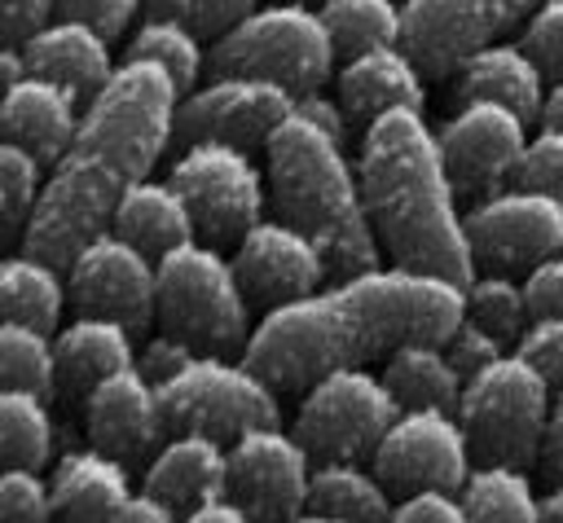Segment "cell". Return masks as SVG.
<instances>
[{"instance_id":"6da1fadb","label":"cell","mask_w":563,"mask_h":523,"mask_svg":"<svg viewBox=\"0 0 563 523\" xmlns=\"http://www.w3.org/2000/svg\"><path fill=\"white\" fill-rule=\"evenodd\" d=\"M462 316L466 294L457 281L378 264L268 308L251 330L242 360L277 391H303L321 374L365 365L400 343H449Z\"/></svg>"},{"instance_id":"7a4b0ae2","label":"cell","mask_w":563,"mask_h":523,"mask_svg":"<svg viewBox=\"0 0 563 523\" xmlns=\"http://www.w3.org/2000/svg\"><path fill=\"white\" fill-rule=\"evenodd\" d=\"M176 101L180 88L167 70L123 57L106 88L84 101L66 154L48 167L22 251L66 268L84 242L106 233L119 198L167 154Z\"/></svg>"},{"instance_id":"3957f363","label":"cell","mask_w":563,"mask_h":523,"mask_svg":"<svg viewBox=\"0 0 563 523\" xmlns=\"http://www.w3.org/2000/svg\"><path fill=\"white\" fill-rule=\"evenodd\" d=\"M356 176L378 246L400 268L435 272L457 286L475 277L462 198L449 180L440 136L422 110H387L361 127Z\"/></svg>"},{"instance_id":"277c9868","label":"cell","mask_w":563,"mask_h":523,"mask_svg":"<svg viewBox=\"0 0 563 523\" xmlns=\"http://www.w3.org/2000/svg\"><path fill=\"white\" fill-rule=\"evenodd\" d=\"M264 176L273 215L303 229L321 246L330 281L383 264L361 176L343 141H334L303 114H290L264 145Z\"/></svg>"},{"instance_id":"5b68a950","label":"cell","mask_w":563,"mask_h":523,"mask_svg":"<svg viewBox=\"0 0 563 523\" xmlns=\"http://www.w3.org/2000/svg\"><path fill=\"white\" fill-rule=\"evenodd\" d=\"M339 48L308 0H273L255 4L242 22L211 40L207 66L211 75H251L290 88L295 97L325 88L334 75Z\"/></svg>"},{"instance_id":"8992f818","label":"cell","mask_w":563,"mask_h":523,"mask_svg":"<svg viewBox=\"0 0 563 523\" xmlns=\"http://www.w3.org/2000/svg\"><path fill=\"white\" fill-rule=\"evenodd\" d=\"M158 325L207 356L246 352L251 299L220 246L194 237L158 259Z\"/></svg>"},{"instance_id":"52a82bcc","label":"cell","mask_w":563,"mask_h":523,"mask_svg":"<svg viewBox=\"0 0 563 523\" xmlns=\"http://www.w3.org/2000/svg\"><path fill=\"white\" fill-rule=\"evenodd\" d=\"M550 409H554L550 382L510 347L501 360L466 378L457 400V422L466 431L475 461L528 470L541 457Z\"/></svg>"},{"instance_id":"ba28073f","label":"cell","mask_w":563,"mask_h":523,"mask_svg":"<svg viewBox=\"0 0 563 523\" xmlns=\"http://www.w3.org/2000/svg\"><path fill=\"white\" fill-rule=\"evenodd\" d=\"M167 431H202L233 444L246 431L282 422V391L242 356H198L158 387Z\"/></svg>"},{"instance_id":"9c48e42d","label":"cell","mask_w":563,"mask_h":523,"mask_svg":"<svg viewBox=\"0 0 563 523\" xmlns=\"http://www.w3.org/2000/svg\"><path fill=\"white\" fill-rule=\"evenodd\" d=\"M396 413L400 404L383 382V374L352 365V369H330L299 391L290 431L312 453V461H361L374 457Z\"/></svg>"},{"instance_id":"30bf717a","label":"cell","mask_w":563,"mask_h":523,"mask_svg":"<svg viewBox=\"0 0 563 523\" xmlns=\"http://www.w3.org/2000/svg\"><path fill=\"white\" fill-rule=\"evenodd\" d=\"M167 180L180 189L198 237L211 246H238L242 233L255 229L268 211V176L251 149L238 145H185L172 158Z\"/></svg>"},{"instance_id":"8fae6325","label":"cell","mask_w":563,"mask_h":523,"mask_svg":"<svg viewBox=\"0 0 563 523\" xmlns=\"http://www.w3.org/2000/svg\"><path fill=\"white\" fill-rule=\"evenodd\" d=\"M475 272H537L563 255V202L506 185L462 211Z\"/></svg>"},{"instance_id":"7c38bea8","label":"cell","mask_w":563,"mask_h":523,"mask_svg":"<svg viewBox=\"0 0 563 523\" xmlns=\"http://www.w3.org/2000/svg\"><path fill=\"white\" fill-rule=\"evenodd\" d=\"M295 114V92L268 79L251 75H211L180 92L176 101V132L172 141L198 145H238V149H264L268 136Z\"/></svg>"},{"instance_id":"4fadbf2b","label":"cell","mask_w":563,"mask_h":523,"mask_svg":"<svg viewBox=\"0 0 563 523\" xmlns=\"http://www.w3.org/2000/svg\"><path fill=\"white\" fill-rule=\"evenodd\" d=\"M541 0H400V44L427 79L453 75L471 53L523 26Z\"/></svg>"},{"instance_id":"5bb4252c","label":"cell","mask_w":563,"mask_h":523,"mask_svg":"<svg viewBox=\"0 0 563 523\" xmlns=\"http://www.w3.org/2000/svg\"><path fill=\"white\" fill-rule=\"evenodd\" d=\"M66 290L75 312L123 321L132 334L158 321V259L114 229L75 251V259L66 264Z\"/></svg>"},{"instance_id":"9a60e30c","label":"cell","mask_w":563,"mask_h":523,"mask_svg":"<svg viewBox=\"0 0 563 523\" xmlns=\"http://www.w3.org/2000/svg\"><path fill=\"white\" fill-rule=\"evenodd\" d=\"M369 461H374V475L396 497H409L422 488L457 492L475 466L466 431L453 409H400Z\"/></svg>"},{"instance_id":"2e32d148","label":"cell","mask_w":563,"mask_h":523,"mask_svg":"<svg viewBox=\"0 0 563 523\" xmlns=\"http://www.w3.org/2000/svg\"><path fill=\"white\" fill-rule=\"evenodd\" d=\"M440 154L449 167V180L457 198L479 202L488 193H501L515 180L519 154L528 145V119L497 105V101H462L440 127Z\"/></svg>"},{"instance_id":"e0dca14e","label":"cell","mask_w":563,"mask_h":523,"mask_svg":"<svg viewBox=\"0 0 563 523\" xmlns=\"http://www.w3.org/2000/svg\"><path fill=\"white\" fill-rule=\"evenodd\" d=\"M312 453L295 439V431L260 426L229 444V492L255 523H290L308 510L312 488Z\"/></svg>"},{"instance_id":"ac0fdd59","label":"cell","mask_w":563,"mask_h":523,"mask_svg":"<svg viewBox=\"0 0 563 523\" xmlns=\"http://www.w3.org/2000/svg\"><path fill=\"white\" fill-rule=\"evenodd\" d=\"M233 272L242 281L246 299L260 303L264 312L277 303L317 294L330 281L321 246L303 229H295L277 215H264L255 229L242 233V242L233 246Z\"/></svg>"},{"instance_id":"d6986e66","label":"cell","mask_w":563,"mask_h":523,"mask_svg":"<svg viewBox=\"0 0 563 523\" xmlns=\"http://www.w3.org/2000/svg\"><path fill=\"white\" fill-rule=\"evenodd\" d=\"M84 426H88V444L106 448L110 457H119L128 466L150 461L154 448L172 435L158 387L136 365L110 374L106 382H97L84 396Z\"/></svg>"},{"instance_id":"ffe728a7","label":"cell","mask_w":563,"mask_h":523,"mask_svg":"<svg viewBox=\"0 0 563 523\" xmlns=\"http://www.w3.org/2000/svg\"><path fill=\"white\" fill-rule=\"evenodd\" d=\"M141 488L189 514L229 492V444L202 431H172L145 461Z\"/></svg>"},{"instance_id":"44dd1931","label":"cell","mask_w":563,"mask_h":523,"mask_svg":"<svg viewBox=\"0 0 563 523\" xmlns=\"http://www.w3.org/2000/svg\"><path fill=\"white\" fill-rule=\"evenodd\" d=\"M334 92L352 123H369L387 110H422L427 105V75L405 53V44H383L356 57H343L334 70Z\"/></svg>"},{"instance_id":"7402d4cb","label":"cell","mask_w":563,"mask_h":523,"mask_svg":"<svg viewBox=\"0 0 563 523\" xmlns=\"http://www.w3.org/2000/svg\"><path fill=\"white\" fill-rule=\"evenodd\" d=\"M22 53H26L31 75L62 84L79 101L97 97L119 66L110 53V40L97 26H88L79 18H62V13L48 18L31 40H22Z\"/></svg>"},{"instance_id":"603a6c76","label":"cell","mask_w":563,"mask_h":523,"mask_svg":"<svg viewBox=\"0 0 563 523\" xmlns=\"http://www.w3.org/2000/svg\"><path fill=\"white\" fill-rule=\"evenodd\" d=\"M53 356H57V396L84 400L97 382L136 365V338L123 321L75 312L53 330Z\"/></svg>"},{"instance_id":"cb8c5ba5","label":"cell","mask_w":563,"mask_h":523,"mask_svg":"<svg viewBox=\"0 0 563 523\" xmlns=\"http://www.w3.org/2000/svg\"><path fill=\"white\" fill-rule=\"evenodd\" d=\"M79 114H84V101L75 92H66L53 79L26 75L13 88H4V97H0V136L18 141L44 167H53L66 154V145L79 127Z\"/></svg>"},{"instance_id":"d4e9b609","label":"cell","mask_w":563,"mask_h":523,"mask_svg":"<svg viewBox=\"0 0 563 523\" xmlns=\"http://www.w3.org/2000/svg\"><path fill=\"white\" fill-rule=\"evenodd\" d=\"M53 483V510L57 523H110L119 514V505L136 492L128 461L110 457L97 444L84 448H66L48 475Z\"/></svg>"},{"instance_id":"484cf974","label":"cell","mask_w":563,"mask_h":523,"mask_svg":"<svg viewBox=\"0 0 563 523\" xmlns=\"http://www.w3.org/2000/svg\"><path fill=\"white\" fill-rule=\"evenodd\" d=\"M457 101H497L515 114H523L528 123L541 119L550 79L541 75V66L523 53V44H484L479 53H471L457 70Z\"/></svg>"},{"instance_id":"4316f807","label":"cell","mask_w":563,"mask_h":523,"mask_svg":"<svg viewBox=\"0 0 563 523\" xmlns=\"http://www.w3.org/2000/svg\"><path fill=\"white\" fill-rule=\"evenodd\" d=\"M110 229H114L119 237H128L132 246H141L145 255H154V259H163L167 251H176V246H185V242L198 237L194 215H189L180 189H176L167 176H163V180H158V176L136 180V185L119 198V207H114V215H110Z\"/></svg>"},{"instance_id":"83f0119b","label":"cell","mask_w":563,"mask_h":523,"mask_svg":"<svg viewBox=\"0 0 563 523\" xmlns=\"http://www.w3.org/2000/svg\"><path fill=\"white\" fill-rule=\"evenodd\" d=\"M66 303H70L66 268L31 251L0 255V321H22V325L53 334L62 325Z\"/></svg>"},{"instance_id":"f1b7e54d","label":"cell","mask_w":563,"mask_h":523,"mask_svg":"<svg viewBox=\"0 0 563 523\" xmlns=\"http://www.w3.org/2000/svg\"><path fill=\"white\" fill-rule=\"evenodd\" d=\"M383 382L391 387L400 409H453L462 400L466 378L453 369L444 343H400L383 356Z\"/></svg>"},{"instance_id":"f546056e","label":"cell","mask_w":563,"mask_h":523,"mask_svg":"<svg viewBox=\"0 0 563 523\" xmlns=\"http://www.w3.org/2000/svg\"><path fill=\"white\" fill-rule=\"evenodd\" d=\"M308 510H321L339 523H391V488L361 461H317Z\"/></svg>"},{"instance_id":"4dcf8cb0","label":"cell","mask_w":563,"mask_h":523,"mask_svg":"<svg viewBox=\"0 0 563 523\" xmlns=\"http://www.w3.org/2000/svg\"><path fill=\"white\" fill-rule=\"evenodd\" d=\"M457 497L466 505V523H541V492L519 466L475 461Z\"/></svg>"},{"instance_id":"1f68e13d","label":"cell","mask_w":563,"mask_h":523,"mask_svg":"<svg viewBox=\"0 0 563 523\" xmlns=\"http://www.w3.org/2000/svg\"><path fill=\"white\" fill-rule=\"evenodd\" d=\"M132 62H150L158 70L172 75V84L180 92H189L198 84V75L207 70V48H202V35L189 31L185 22L176 18H163V13H150L141 18V26L128 35V53Z\"/></svg>"},{"instance_id":"d6a6232c","label":"cell","mask_w":563,"mask_h":523,"mask_svg":"<svg viewBox=\"0 0 563 523\" xmlns=\"http://www.w3.org/2000/svg\"><path fill=\"white\" fill-rule=\"evenodd\" d=\"M53 409L40 391H0V466L44 470L53 457Z\"/></svg>"},{"instance_id":"836d02e7","label":"cell","mask_w":563,"mask_h":523,"mask_svg":"<svg viewBox=\"0 0 563 523\" xmlns=\"http://www.w3.org/2000/svg\"><path fill=\"white\" fill-rule=\"evenodd\" d=\"M317 13L339 57L400 44V0H317Z\"/></svg>"},{"instance_id":"e575fe53","label":"cell","mask_w":563,"mask_h":523,"mask_svg":"<svg viewBox=\"0 0 563 523\" xmlns=\"http://www.w3.org/2000/svg\"><path fill=\"white\" fill-rule=\"evenodd\" d=\"M0 391L57 396V356L48 330L0 321Z\"/></svg>"},{"instance_id":"d590c367","label":"cell","mask_w":563,"mask_h":523,"mask_svg":"<svg viewBox=\"0 0 563 523\" xmlns=\"http://www.w3.org/2000/svg\"><path fill=\"white\" fill-rule=\"evenodd\" d=\"M466 316L479 321L484 330H493L506 343H519V334L532 321V303H528V286L515 272H475L466 286Z\"/></svg>"},{"instance_id":"8d00e7d4","label":"cell","mask_w":563,"mask_h":523,"mask_svg":"<svg viewBox=\"0 0 563 523\" xmlns=\"http://www.w3.org/2000/svg\"><path fill=\"white\" fill-rule=\"evenodd\" d=\"M44 193V163L18 141L0 136V246L22 237Z\"/></svg>"},{"instance_id":"74e56055","label":"cell","mask_w":563,"mask_h":523,"mask_svg":"<svg viewBox=\"0 0 563 523\" xmlns=\"http://www.w3.org/2000/svg\"><path fill=\"white\" fill-rule=\"evenodd\" d=\"M0 523H57L53 483L31 466H0Z\"/></svg>"},{"instance_id":"f35d334b","label":"cell","mask_w":563,"mask_h":523,"mask_svg":"<svg viewBox=\"0 0 563 523\" xmlns=\"http://www.w3.org/2000/svg\"><path fill=\"white\" fill-rule=\"evenodd\" d=\"M519 189H532V193H550L563 202V132L554 127H537L519 154V167H515V180Z\"/></svg>"},{"instance_id":"ab89813d","label":"cell","mask_w":563,"mask_h":523,"mask_svg":"<svg viewBox=\"0 0 563 523\" xmlns=\"http://www.w3.org/2000/svg\"><path fill=\"white\" fill-rule=\"evenodd\" d=\"M519 44L541 66V75L550 84H559L563 79V0H541L532 9V18L523 22Z\"/></svg>"},{"instance_id":"60d3db41","label":"cell","mask_w":563,"mask_h":523,"mask_svg":"<svg viewBox=\"0 0 563 523\" xmlns=\"http://www.w3.org/2000/svg\"><path fill=\"white\" fill-rule=\"evenodd\" d=\"M260 0H145V13H163L185 22L198 35H224L233 22H242Z\"/></svg>"},{"instance_id":"b9f144b4","label":"cell","mask_w":563,"mask_h":523,"mask_svg":"<svg viewBox=\"0 0 563 523\" xmlns=\"http://www.w3.org/2000/svg\"><path fill=\"white\" fill-rule=\"evenodd\" d=\"M515 352L550 382V391H563V312H541L519 334Z\"/></svg>"},{"instance_id":"7bdbcfd3","label":"cell","mask_w":563,"mask_h":523,"mask_svg":"<svg viewBox=\"0 0 563 523\" xmlns=\"http://www.w3.org/2000/svg\"><path fill=\"white\" fill-rule=\"evenodd\" d=\"M444 352H449V360H453V369H457L462 378H471V374H479V369H488L493 360H501V356L510 352V343H506V338H497L493 330H484L479 321H471V316H462V321H457V330L449 334V343H444Z\"/></svg>"},{"instance_id":"ee69618b","label":"cell","mask_w":563,"mask_h":523,"mask_svg":"<svg viewBox=\"0 0 563 523\" xmlns=\"http://www.w3.org/2000/svg\"><path fill=\"white\" fill-rule=\"evenodd\" d=\"M198 356H202V352H198L194 343H185L180 334H172V330L158 325V330L136 347V369H141L154 387H163L167 378H176V374H180L185 365H194Z\"/></svg>"},{"instance_id":"f6af8a7d","label":"cell","mask_w":563,"mask_h":523,"mask_svg":"<svg viewBox=\"0 0 563 523\" xmlns=\"http://www.w3.org/2000/svg\"><path fill=\"white\" fill-rule=\"evenodd\" d=\"M141 9H145V0H57L62 18H79V22L97 26L106 40H119L136 22Z\"/></svg>"},{"instance_id":"bcb514c9","label":"cell","mask_w":563,"mask_h":523,"mask_svg":"<svg viewBox=\"0 0 563 523\" xmlns=\"http://www.w3.org/2000/svg\"><path fill=\"white\" fill-rule=\"evenodd\" d=\"M391 523H466V505L449 488H422L396 501Z\"/></svg>"},{"instance_id":"7dc6e473","label":"cell","mask_w":563,"mask_h":523,"mask_svg":"<svg viewBox=\"0 0 563 523\" xmlns=\"http://www.w3.org/2000/svg\"><path fill=\"white\" fill-rule=\"evenodd\" d=\"M53 13H57V0H0V44L31 40Z\"/></svg>"},{"instance_id":"c3c4849f","label":"cell","mask_w":563,"mask_h":523,"mask_svg":"<svg viewBox=\"0 0 563 523\" xmlns=\"http://www.w3.org/2000/svg\"><path fill=\"white\" fill-rule=\"evenodd\" d=\"M295 114H303L308 123H317L321 132H330L334 141H343L347 145V136H352V114L343 110V101H339V92H303V97H295Z\"/></svg>"},{"instance_id":"681fc988","label":"cell","mask_w":563,"mask_h":523,"mask_svg":"<svg viewBox=\"0 0 563 523\" xmlns=\"http://www.w3.org/2000/svg\"><path fill=\"white\" fill-rule=\"evenodd\" d=\"M523 286H528L532 316H541V312H563V255L550 259V264H541L537 272H528Z\"/></svg>"},{"instance_id":"f907efd6","label":"cell","mask_w":563,"mask_h":523,"mask_svg":"<svg viewBox=\"0 0 563 523\" xmlns=\"http://www.w3.org/2000/svg\"><path fill=\"white\" fill-rule=\"evenodd\" d=\"M110 523H180V510H172V505L158 501L154 492L136 488V492L119 505V514H114Z\"/></svg>"},{"instance_id":"816d5d0a","label":"cell","mask_w":563,"mask_h":523,"mask_svg":"<svg viewBox=\"0 0 563 523\" xmlns=\"http://www.w3.org/2000/svg\"><path fill=\"white\" fill-rule=\"evenodd\" d=\"M537 461H541L550 483H563V391H554V409H550V426H545Z\"/></svg>"},{"instance_id":"f5cc1de1","label":"cell","mask_w":563,"mask_h":523,"mask_svg":"<svg viewBox=\"0 0 563 523\" xmlns=\"http://www.w3.org/2000/svg\"><path fill=\"white\" fill-rule=\"evenodd\" d=\"M180 523H255V519H251L233 497H216V501H207V505L180 514Z\"/></svg>"},{"instance_id":"db71d44e","label":"cell","mask_w":563,"mask_h":523,"mask_svg":"<svg viewBox=\"0 0 563 523\" xmlns=\"http://www.w3.org/2000/svg\"><path fill=\"white\" fill-rule=\"evenodd\" d=\"M26 75H31V66H26L22 44H0V88H13Z\"/></svg>"},{"instance_id":"11a10c76","label":"cell","mask_w":563,"mask_h":523,"mask_svg":"<svg viewBox=\"0 0 563 523\" xmlns=\"http://www.w3.org/2000/svg\"><path fill=\"white\" fill-rule=\"evenodd\" d=\"M541 127H554V132H563V79L559 84H550V92H545V105H541V119H537Z\"/></svg>"},{"instance_id":"9f6ffc18","label":"cell","mask_w":563,"mask_h":523,"mask_svg":"<svg viewBox=\"0 0 563 523\" xmlns=\"http://www.w3.org/2000/svg\"><path fill=\"white\" fill-rule=\"evenodd\" d=\"M541 523H563V483H550L541 492Z\"/></svg>"},{"instance_id":"6f0895ef","label":"cell","mask_w":563,"mask_h":523,"mask_svg":"<svg viewBox=\"0 0 563 523\" xmlns=\"http://www.w3.org/2000/svg\"><path fill=\"white\" fill-rule=\"evenodd\" d=\"M290 523H339V519H330V514H321V510H303V514H295Z\"/></svg>"},{"instance_id":"680465c9","label":"cell","mask_w":563,"mask_h":523,"mask_svg":"<svg viewBox=\"0 0 563 523\" xmlns=\"http://www.w3.org/2000/svg\"><path fill=\"white\" fill-rule=\"evenodd\" d=\"M0 97H4V88H0Z\"/></svg>"}]
</instances>
